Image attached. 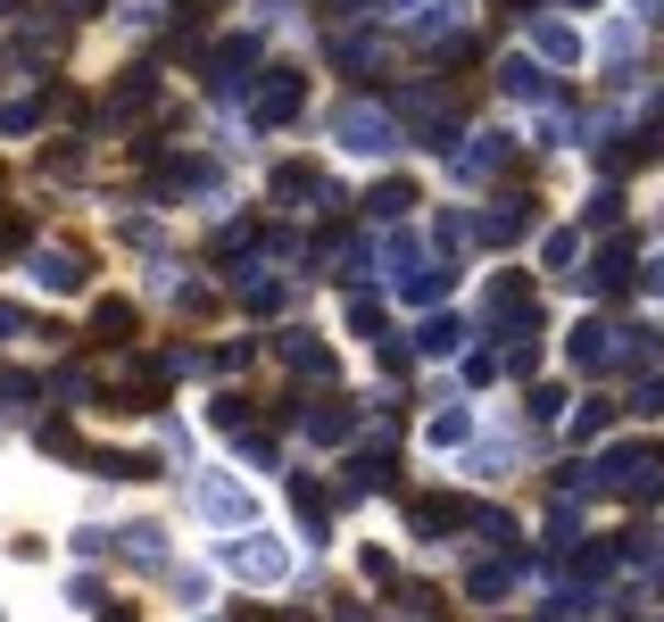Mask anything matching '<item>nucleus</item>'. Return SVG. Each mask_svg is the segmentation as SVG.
<instances>
[{
  "mask_svg": "<svg viewBox=\"0 0 664 622\" xmlns=\"http://www.w3.org/2000/svg\"><path fill=\"white\" fill-rule=\"evenodd\" d=\"M333 133H341V150H358V158L391 150V116L365 109V100H341V109H333Z\"/></svg>",
  "mask_w": 664,
  "mask_h": 622,
  "instance_id": "1",
  "label": "nucleus"
},
{
  "mask_svg": "<svg viewBox=\"0 0 664 622\" xmlns=\"http://www.w3.org/2000/svg\"><path fill=\"white\" fill-rule=\"evenodd\" d=\"M225 565L241 573V581L274 589V581H283V573H291V547H283V540H233V547H225Z\"/></svg>",
  "mask_w": 664,
  "mask_h": 622,
  "instance_id": "2",
  "label": "nucleus"
},
{
  "mask_svg": "<svg viewBox=\"0 0 664 622\" xmlns=\"http://www.w3.org/2000/svg\"><path fill=\"white\" fill-rule=\"evenodd\" d=\"M507 133H474V150H457V183H491L498 167H507Z\"/></svg>",
  "mask_w": 664,
  "mask_h": 622,
  "instance_id": "3",
  "label": "nucleus"
},
{
  "mask_svg": "<svg viewBox=\"0 0 664 622\" xmlns=\"http://www.w3.org/2000/svg\"><path fill=\"white\" fill-rule=\"evenodd\" d=\"M191 507H200V514H216V523H241V514H249V498L233 490L225 473H200V482H191Z\"/></svg>",
  "mask_w": 664,
  "mask_h": 622,
  "instance_id": "4",
  "label": "nucleus"
},
{
  "mask_svg": "<svg viewBox=\"0 0 664 622\" xmlns=\"http://www.w3.org/2000/svg\"><path fill=\"white\" fill-rule=\"evenodd\" d=\"M34 283L42 291H83V249H34Z\"/></svg>",
  "mask_w": 664,
  "mask_h": 622,
  "instance_id": "5",
  "label": "nucleus"
},
{
  "mask_svg": "<svg viewBox=\"0 0 664 622\" xmlns=\"http://www.w3.org/2000/svg\"><path fill=\"white\" fill-rule=\"evenodd\" d=\"M300 76H274V83H258V125H283V116H300Z\"/></svg>",
  "mask_w": 664,
  "mask_h": 622,
  "instance_id": "6",
  "label": "nucleus"
},
{
  "mask_svg": "<svg viewBox=\"0 0 664 622\" xmlns=\"http://www.w3.org/2000/svg\"><path fill=\"white\" fill-rule=\"evenodd\" d=\"M274 349H283V365H300V374H333V349H324L316 332H283Z\"/></svg>",
  "mask_w": 664,
  "mask_h": 622,
  "instance_id": "7",
  "label": "nucleus"
},
{
  "mask_svg": "<svg viewBox=\"0 0 664 622\" xmlns=\"http://www.w3.org/2000/svg\"><path fill=\"white\" fill-rule=\"evenodd\" d=\"M291 507H300V523H307V531H324V523H333V498H324V482H316V473H300V482H291Z\"/></svg>",
  "mask_w": 664,
  "mask_h": 622,
  "instance_id": "8",
  "label": "nucleus"
},
{
  "mask_svg": "<svg viewBox=\"0 0 664 622\" xmlns=\"http://www.w3.org/2000/svg\"><path fill=\"white\" fill-rule=\"evenodd\" d=\"M531 50H540V58H556V67H565V58H582V42H573V25L540 18V25H531Z\"/></svg>",
  "mask_w": 664,
  "mask_h": 622,
  "instance_id": "9",
  "label": "nucleus"
},
{
  "mask_svg": "<svg viewBox=\"0 0 664 622\" xmlns=\"http://www.w3.org/2000/svg\"><path fill=\"white\" fill-rule=\"evenodd\" d=\"M498 83H507V100H549V76H540L531 58H507V67H498Z\"/></svg>",
  "mask_w": 664,
  "mask_h": 622,
  "instance_id": "10",
  "label": "nucleus"
},
{
  "mask_svg": "<svg viewBox=\"0 0 664 622\" xmlns=\"http://www.w3.org/2000/svg\"><path fill=\"white\" fill-rule=\"evenodd\" d=\"M407 523H416V540H440V531L457 523V507H449V498H416V514H407Z\"/></svg>",
  "mask_w": 664,
  "mask_h": 622,
  "instance_id": "11",
  "label": "nucleus"
},
{
  "mask_svg": "<svg viewBox=\"0 0 664 622\" xmlns=\"http://www.w3.org/2000/svg\"><path fill=\"white\" fill-rule=\"evenodd\" d=\"M307 432H316V440H349V432H358V415H349V407H316V415H307Z\"/></svg>",
  "mask_w": 664,
  "mask_h": 622,
  "instance_id": "12",
  "label": "nucleus"
},
{
  "mask_svg": "<svg viewBox=\"0 0 664 622\" xmlns=\"http://www.w3.org/2000/svg\"><path fill=\"white\" fill-rule=\"evenodd\" d=\"M457 440H474V407H449L432 423V449H457Z\"/></svg>",
  "mask_w": 664,
  "mask_h": 622,
  "instance_id": "13",
  "label": "nucleus"
},
{
  "mask_svg": "<svg viewBox=\"0 0 664 622\" xmlns=\"http://www.w3.org/2000/svg\"><path fill=\"white\" fill-rule=\"evenodd\" d=\"M125 556H142V565H158V556H167V531H158V523H133V531H125Z\"/></svg>",
  "mask_w": 664,
  "mask_h": 622,
  "instance_id": "14",
  "label": "nucleus"
},
{
  "mask_svg": "<svg viewBox=\"0 0 664 622\" xmlns=\"http://www.w3.org/2000/svg\"><path fill=\"white\" fill-rule=\"evenodd\" d=\"M440 291H449V265H424V274H407V299H416V307H432Z\"/></svg>",
  "mask_w": 664,
  "mask_h": 622,
  "instance_id": "15",
  "label": "nucleus"
},
{
  "mask_svg": "<svg viewBox=\"0 0 664 622\" xmlns=\"http://www.w3.org/2000/svg\"><path fill=\"white\" fill-rule=\"evenodd\" d=\"M407 207H416V183H382L374 191V216H407Z\"/></svg>",
  "mask_w": 664,
  "mask_h": 622,
  "instance_id": "16",
  "label": "nucleus"
},
{
  "mask_svg": "<svg viewBox=\"0 0 664 622\" xmlns=\"http://www.w3.org/2000/svg\"><path fill=\"white\" fill-rule=\"evenodd\" d=\"M416 349H424V358H440V349H457V324H449V316H432V324L416 332Z\"/></svg>",
  "mask_w": 664,
  "mask_h": 622,
  "instance_id": "17",
  "label": "nucleus"
},
{
  "mask_svg": "<svg viewBox=\"0 0 664 622\" xmlns=\"http://www.w3.org/2000/svg\"><path fill=\"white\" fill-rule=\"evenodd\" d=\"M125 324H133V307H125V299H100V316H92V332H100V340L125 332Z\"/></svg>",
  "mask_w": 664,
  "mask_h": 622,
  "instance_id": "18",
  "label": "nucleus"
},
{
  "mask_svg": "<svg viewBox=\"0 0 664 622\" xmlns=\"http://www.w3.org/2000/svg\"><path fill=\"white\" fill-rule=\"evenodd\" d=\"M515 573H524V565H482V573H474V598H498V589H507Z\"/></svg>",
  "mask_w": 664,
  "mask_h": 622,
  "instance_id": "19",
  "label": "nucleus"
},
{
  "mask_svg": "<svg viewBox=\"0 0 664 622\" xmlns=\"http://www.w3.org/2000/svg\"><path fill=\"white\" fill-rule=\"evenodd\" d=\"M589 225H623V191H598V200H589Z\"/></svg>",
  "mask_w": 664,
  "mask_h": 622,
  "instance_id": "20",
  "label": "nucleus"
},
{
  "mask_svg": "<svg viewBox=\"0 0 664 622\" xmlns=\"http://www.w3.org/2000/svg\"><path fill=\"white\" fill-rule=\"evenodd\" d=\"M607 423H615V407H607V398H598V407H589L582 423H573V440H598V432H607Z\"/></svg>",
  "mask_w": 664,
  "mask_h": 622,
  "instance_id": "21",
  "label": "nucleus"
},
{
  "mask_svg": "<svg viewBox=\"0 0 664 622\" xmlns=\"http://www.w3.org/2000/svg\"><path fill=\"white\" fill-rule=\"evenodd\" d=\"M34 116H42L34 100H9V109H0V133H25V125H34Z\"/></svg>",
  "mask_w": 664,
  "mask_h": 622,
  "instance_id": "22",
  "label": "nucleus"
},
{
  "mask_svg": "<svg viewBox=\"0 0 664 622\" xmlns=\"http://www.w3.org/2000/svg\"><path fill=\"white\" fill-rule=\"evenodd\" d=\"M474 531H482L491 547H507V540H515V523H507V514H474Z\"/></svg>",
  "mask_w": 664,
  "mask_h": 622,
  "instance_id": "23",
  "label": "nucleus"
},
{
  "mask_svg": "<svg viewBox=\"0 0 664 622\" xmlns=\"http://www.w3.org/2000/svg\"><path fill=\"white\" fill-rule=\"evenodd\" d=\"M18 324H25V316H18V307H0V340H9V332H18Z\"/></svg>",
  "mask_w": 664,
  "mask_h": 622,
  "instance_id": "24",
  "label": "nucleus"
},
{
  "mask_svg": "<svg viewBox=\"0 0 664 622\" xmlns=\"http://www.w3.org/2000/svg\"><path fill=\"white\" fill-rule=\"evenodd\" d=\"M648 291H656V299H664V258H656V265H648Z\"/></svg>",
  "mask_w": 664,
  "mask_h": 622,
  "instance_id": "25",
  "label": "nucleus"
},
{
  "mask_svg": "<svg viewBox=\"0 0 664 622\" xmlns=\"http://www.w3.org/2000/svg\"><path fill=\"white\" fill-rule=\"evenodd\" d=\"M109 622H133V614H109Z\"/></svg>",
  "mask_w": 664,
  "mask_h": 622,
  "instance_id": "26",
  "label": "nucleus"
}]
</instances>
